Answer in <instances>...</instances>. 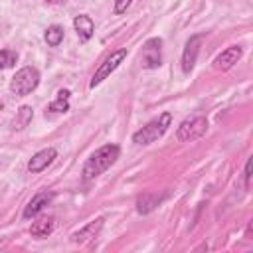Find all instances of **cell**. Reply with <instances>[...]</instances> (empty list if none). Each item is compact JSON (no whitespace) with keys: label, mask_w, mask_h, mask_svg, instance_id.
Listing matches in <instances>:
<instances>
[{"label":"cell","mask_w":253,"mask_h":253,"mask_svg":"<svg viewBox=\"0 0 253 253\" xmlns=\"http://www.w3.org/2000/svg\"><path fill=\"white\" fill-rule=\"evenodd\" d=\"M53 227H55V219H53L51 215H47V217H40V219H36V221L32 223V227H30V235H32V237H38V239H43V237L51 235Z\"/></svg>","instance_id":"4fadbf2b"},{"label":"cell","mask_w":253,"mask_h":253,"mask_svg":"<svg viewBox=\"0 0 253 253\" xmlns=\"http://www.w3.org/2000/svg\"><path fill=\"white\" fill-rule=\"evenodd\" d=\"M125 57H126V47H119V49L111 51V53L103 59V63L95 69V73H93V77H91V81H89V87L95 89L97 85H101V83L125 61Z\"/></svg>","instance_id":"277c9868"},{"label":"cell","mask_w":253,"mask_h":253,"mask_svg":"<svg viewBox=\"0 0 253 253\" xmlns=\"http://www.w3.org/2000/svg\"><path fill=\"white\" fill-rule=\"evenodd\" d=\"M140 65L144 69H158L162 65V40L160 38H150L142 45L140 53Z\"/></svg>","instance_id":"8992f818"},{"label":"cell","mask_w":253,"mask_h":253,"mask_svg":"<svg viewBox=\"0 0 253 253\" xmlns=\"http://www.w3.org/2000/svg\"><path fill=\"white\" fill-rule=\"evenodd\" d=\"M16 61H18V53L14 49H0V69H8L16 65Z\"/></svg>","instance_id":"ac0fdd59"},{"label":"cell","mask_w":253,"mask_h":253,"mask_svg":"<svg viewBox=\"0 0 253 253\" xmlns=\"http://www.w3.org/2000/svg\"><path fill=\"white\" fill-rule=\"evenodd\" d=\"M63 36H65V30L61 26H57V24H51L43 34V40H45V43L49 47H57L63 42Z\"/></svg>","instance_id":"e0dca14e"},{"label":"cell","mask_w":253,"mask_h":253,"mask_svg":"<svg viewBox=\"0 0 253 253\" xmlns=\"http://www.w3.org/2000/svg\"><path fill=\"white\" fill-rule=\"evenodd\" d=\"M51 200H53V192H38V194L26 204V208H24V211H22V217H24V219L36 217Z\"/></svg>","instance_id":"8fae6325"},{"label":"cell","mask_w":253,"mask_h":253,"mask_svg":"<svg viewBox=\"0 0 253 253\" xmlns=\"http://www.w3.org/2000/svg\"><path fill=\"white\" fill-rule=\"evenodd\" d=\"M130 2H132V0H115L113 12H115V14H123V12H126V8L130 6Z\"/></svg>","instance_id":"d6986e66"},{"label":"cell","mask_w":253,"mask_h":253,"mask_svg":"<svg viewBox=\"0 0 253 253\" xmlns=\"http://www.w3.org/2000/svg\"><path fill=\"white\" fill-rule=\"evenodd\" d=\"M206 130H208V119L204 115H196V117L180 123L178 130H176V138L180 142H192V140L202 138L206 134Z\"/></svg>","instance_id":"5b68a950"},{"label":"cell","mask_w":253,"mask_h":253,"mask_svg":"<svg viewBox=\"0 0 253 253\" xmlns=\"http://www.w3.org/2000/svg\"><path fill=\"white\" fill-rule=\"evenodd\" d=\"M241 55H243L241 45H229V47H225L221 53L215 55V59H213V69H217V71H227V69H231V67L241 59Z\"/></svg>","instance_id":"9c48e42d"},{"label":"cell","mask_w":253,"mask_h":253,"mask_svg":"<svg viewBox=\"0 0 253 253\" xmlns=\"http://www.w3.org/2000/svg\"><path fill=\"white\" fill-rule=\"evenodd\" d=\"M73 28H75V32H77V38H79V42H89L91 38H93V34H95V22L91 20V16H87V14H79V16H75L73 18Z\"/></svg>","instance_id":"7c38bea8"},{"label":"cell","mask_w":253,"mask_h":253,"mask_svg":"<svg viewBox=\"0 0 253 253\" xmlns=\"http://www.w3.org/2000/svg\"><path fill=\"white\" fill-rule=\"evenodd\" d=\"M34 119V109L30 105H22L18 111H16V117H14V130H24Z\"/></svg>","instance_id":"9a60e30c"},{"label":"cell","mask_w":253,"mask_h":253,"mask_svg":"<svg viewBox=\"0 0 253 253\" xmlns=\"http://www.w3.org/2000/svg\"><path fill=\"white\" fill-rule=\"evenodd\" d=\"M69 95H71L69 89H59L55 99L49 103L47 111H51V113H67L69 111Z\"/></svg>","instance_id":"2e32d148"},{"label":"cell","mask_w":253,"mask_h":253,"mask_svg":"<svg viewBox=\"0 0 253 253\" xmlns=\"http://www.w3.org/2000/svg\"><path fill=\"white\" fill-rule=\"evenodd\" d=\"M103 225H105V219H103V217H95L93 221H89V223L83 225L81 229L73 231L69 239H71V243H87V241H91V239L103 229Z\"/></svg>","instance_id":"30bf717a"},{"label":"cell","mask_w":253,"mask_h":253,"mask_svg":"<svg viewBox=\"0 0 253 253\" xmlns=\"http://www.w3.org/2000/svg\"><path fill=\"white\" fill-rule=\"evenodd\" d=\"M55 158H57V150H55L53 146L42 148V150H38V152L28 160V172H30V174H40V172H43Z\"/></svg>","instance_id":"ba28073f"},{"label":"cell","mask_w":253,"mask_h":253,"mask_svg":"<svg viewBox=\"0 0 253 253\" xmlns=\"http://www.w3.org/2000/svg\"><path fill=\"white\" fill-rule=\"evenodd\" d=\"M119 154H121V148H119V144H113V142L97 148L83 164V170H81L83 180L89 182V180H95L97 176H101L103 172H107L117 162Z\"/></svg>","instance_id":"6da1fadb"},{"label":"cell","mask_w":253,"mask_h":253,"mask_svg":"<svg viewBox=\"0 0 253 253\" xmlns=\"http://www.w3.org/2000/svg\"><path fill=\"white\" fill-rule=\"evenodd\" d=\"M40 85V71L32 65H26L22 69H18L14 73V77L10 79V91L18 97H26L32 91H36Z\"/></svg>","instance_id":"3957f363"},{"label":"cell","mask_w":253,"mask_h":253,"mask_svg":"<svg viewBox=\"0 0 253 253\" xmlns=\"http://www.w3.org/2000/svg\"><path fill=\"white\" fill-rule=\"evenodd\" d=\"M164 200V196H158V194H152V192H144L136 198V211L138 213H150L160 202Z\"/></svg>","instance_id":"5bb4252c"},{"label":"cell","mask_w":253,"mask_h":253,"mask_svg":"<svg viewBox=\"0 0 253 253\" xmlns=\"http://www.w3.org/2000/svg\"><path fill=\"white\" fill-rule=\"evenodd\" d=\"M170 125H172V113L164 111L156 119H152L150 123H146L142 128H138L132 134V142L134 144H140V146L152 144V142H156L158 138H162L166 134V130L170 128Z\"/></svg>","instance_id":"7a4b0ae2"},{"label":"cell","mask_w":253,"mask_h":253,"mask_svg":"<svg viewBox=\"0 0 253 253\" xmlns=\"http://www.w3.org/2000/svg\"><path fill=\"white\" fill-rule=\"evenodd\" d=\"M245 188H251V158L245 162Z\"/></svg>","instance_id":"ffe728a7"},{"label":"cell","mask_w":253,"mask_h":253,"mask_svg":"<svg viewBox=\"0 0 253 253\" xmlns=\"http://www.w3.org/2000/svg\"><path fill=\"white\" fill-rule=\"evenodd\" d=\"M202 40H204L202 34H194V36H190V40L186 42V47H184V53H182V71H184L186 75H188V73L194 69V65H196Z\"/></svg>","instance_id":"52a82bcc"}]
</instances>
